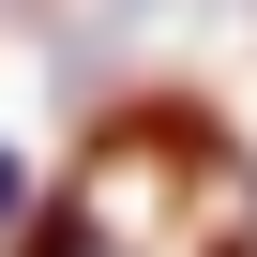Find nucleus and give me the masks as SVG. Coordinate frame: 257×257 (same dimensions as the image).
I'll use <instances>...</instances> for the list:
<instances>
[{"instance_id": "1", "label": "nucleus", "mask_w": 257, "mask_h": 257, "mask_svg": "<svg viewBox=\"0 0 257 257\" xmlns=\"http://www.w3.org/2000/svg\"><path fill=\"white\" fill-rule=\"evenodd\" d=\"M16 212H31L16 257H257V167L182 91L167 106H121L106 137L46 197H16Z\"/></svg>"}, {"instance_id": "2", "label": "nucleus", "mask_w": 257, "mask_h": 257, "mask_svg": "<svg viewBox=\"0 0 257 257\" xmlns=\"http://www.w3.org/2000/svg\"><path fill=\"white\" fill-rule=\"evenodd\" d=\"M16 197H31V167H16V152H0V227H16Z\"/></svg>"}]
</instances>
